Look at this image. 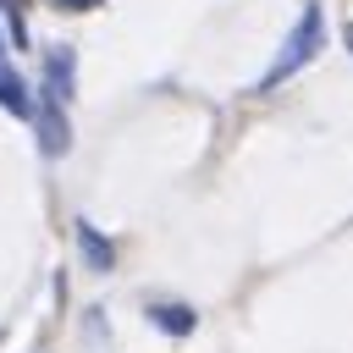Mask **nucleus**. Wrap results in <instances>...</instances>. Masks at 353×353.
<instances>
[{"label": "nucleus", "mask_w": 353, "mask_h": 353, "mask_svg": "<svg viewBox=\"0 0 353 353\" xmlns=\"http://www.w3.org/2000/svg\"><path fill=\"white\" fill-rule=\"evenodd\" d=\"M320 44H325V11L309 0L303 11H298V22H292V33L281 39V50H276V61H270V72L259 77V94H270L276 83H287L292 72H303L314 55H320Z\"/></svg>", "instance_id": "nucleus-1"}, {"label": "nucleus", "mask_w": 353, "mask_h": 353, "mask_svg": "<svg viewBox=\"0 0 353 353\" xmlns=\"http://www.w3.org/2000/svg\"><path fill=\"white\" fill-rule=\"evenodd\" d=\"M33 127H39V149L55 160V154H66L72 149V127H66V105H55V99H33Z\"/></svg>", "instance_id": "nucleus-2"}, {"label": "nucleus", "mask_w": 353, "mask_h": 353, "mask_svg": "<svg viewBox=\"0 0 353 353\" xmlns=\"http://www.w3.org/2000/svg\"><path fill=\"white\" fill-rule=\"evenodd\" d=\"M72 88H77V50H72V44H55V50L44 55V99L66 105Z\"/></svg>", "instance_id": "nucleus-3"}, {"label": "nucleus", "mask_w": 353, "mask_h": 353, "mask_svg": "<svg viewBox=\"0 0 353 353\" xmlns=\"http://www.w3.org/2000/svg\"><path fill=\"white\" fill-rule=\"evenodd\" d=\"M0 110L6 116H17V121H33V88L0 61Z\"/></svg>", "instance_id": "nucleus-4"}, {"label": "nucleus", "mask_w": 353, "mask_h": 353, "mask_svg": "<svg viewBox=\"0 0 353 353\" xmlns=\"http://www.w3.org/2000/svg\"><path fill=\"white\" fill-rule=\"evenodd\" d=\"M77 243H83V259H88L94 270H110V265H116V243H110L94 221H77Z\"/></svg>", "instance_id": "nucleus-5"}, {"label": "nucleus", "mask_w": 353, "mask_h": 353, "mask_svg": "<svg viewBox=\"0 0 353 353\" xmlns=\"http://www.w3.org/2000/svg\"><path fill=\"white\" fill-rule=\"evenodd\" d=\"M149 320H154L165 336H193V325H199L193 303H149Z\"/></svg>", "instance_id": "nucleus-6"}, {"label": "nucleus", "mask_w": 353, "mask_h": 353, "mask_svg": "<svg viewBox=\"0 0 353 353\" xmlns=\"http://www.w3.org/2000/svg\"><path fill=\"white\" fill-rule=\"evenodd\" d=\"M0 11H6V22H11V28H6V33H11V44L22 50V44H28V22H22V0H0Z\"/></svg>", "instance_id": "nucleus-7"}, {"label": "nucleus", "mask_w": 353, "mask_h": 353, "mask_svg": "<svg viewBox=\"0 0 353 353\" xmlns=\"http://www.w3.org/2000/svg\"><path fill=\"white\" fill-rule=\"evenodd\" d=\"M55 6H61V11H94L99 0H55Z\"/></svg>", "instance_id": "nucleus-8"}, {"label": "nucleus", "mask_w": 353, "mask_h": 353, "mask_svg": "<svg viewBox=\"0 0 353 353\" xmlns=\"http://www.w3.org/2000/svg\"><path fill=\"white\" fill-rule=\"evenodd\" d=\"M342 39H347V50H353V22H347V28H342Z\"/></svg>", "instance_id": "nucleus-9"}]
</instances>
